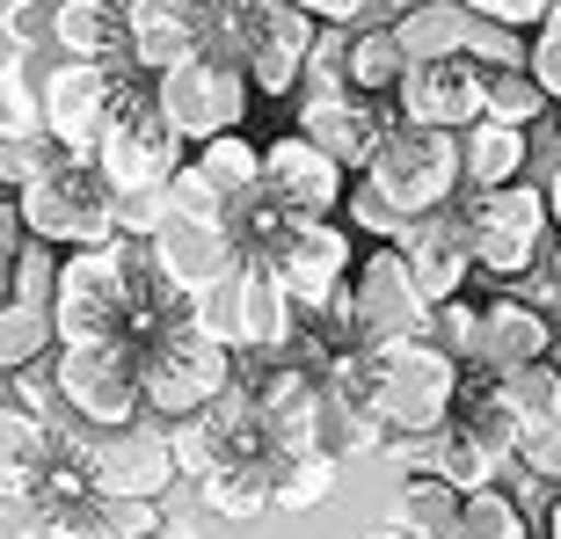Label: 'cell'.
<instances>
[{"label":"cell","mask_w":561,"mask_h":539,"mask_svg":"<svg viewBox=\"0 0 561 539\" xmlns=\"http://www.w3.org/2000/svg\"><path fill=\"white\" fill-rule=\"evenodd\" d=\"M431 343H445V351H453L467 372L481 365V307L467 299V291H459V299H445V307L431 313Z\"/></svg>","instance_id":"39"},{"label":"cell","mask_w":561,"mask_h":539,"mask_svg":"<svg viewBox=\"0 0 561 539\" xmlns=\"http://www.w3.org/2000/svg\"><path fill=\"white\" fill-rule=\"evenodd\" d=\"M263 183H271L299 219H343L357 175L335 161L329 146H313L307 131H285V139H263Z\"/></svg>","instance_id":"16"},{"label":"cell","mask_w":561,"mask_h":539,"mask_svg":"<svg viewBox=\"0 0 561 539\" xmlns=\"http://www.w3.org/2000/svg\"><path fill=\"white\" fill-rule=\"evenodd\" d=\"M44 37H51V51H66V59L131 66V22H125V8H103V0H51Z\"/></svg>","instance_id":"23"},{"label":"cell","mask_w":561,"mask_h":539,"mask_svg":"<svg viewBox=\"0 0 561 539\" xmlns=\"http://www.w3.org/2000/svg\"><path fill=\"white\" fill-rule=\"evenodd\" d=\"M554 365H561V335H554Z\"/></svg>","instance_id":"55"},{"label":"cell","mask_w":561,"mask_h":539,"mask_svg":"<svg viewBox=\"0 0 561 539\" xmlns=\"http://www.w3.org/2000/svg\"><path fill=\"white\" fill-rule=\"evenodd\" d=\"M409 270H416V285L431 307H445V299H459L467 291V277H474V233H467V205H445L431 211V219H416L409 227Z\"/></svg>","instance_id":"19"},{"label":"cell","mask_w":561,"mask_h":539,"mask_svg":"<svg viewBox=\"0 0 561 539\" xmlns=\"http://www.w3.org/2000/svg\"><path fill=\"white\" fill-rule=\"evenodd\" d=\"M168 205L175 211H190V219H227V197L197 175V161H183L175 175H168Z\"/></svg>","instance_id":"43"},{"label":"cell","mask_w":561,"mask_h":539,"mask_svg":"<svg viewBox=\"0 0 561 539\" xmlns=\"http://www.w3.org/2000/svg\"><path fill=\"white\" fill-rule=\"evenodd\" d=\"M30 8L37 0H8V30H30Z\"/></svg>","instance_id":"49"},{"label":"cell","mask_w":561,"mask_h":539,"mask_svg":"<svg viewBox=\"0 0 561 539\" xmlns=\"http://www.w3.org/2000/svg\"><path fill=\"white\" fill-rule=\"evenodd\" d=\"M190 161H197V175H205L227 205H241L249 190H263V139H249V131H219V139L190 146Z\"/></svg>","instance_id":"30"},{"label":"cell","mask_w":561,"mask_h":539,"mask_svg":"<svg viewBox=\"0 0 561 539\" xmlns=\"http://www.w3.org/2000/svg\"><path fill=\"white\" fill-rule=\"evenodd\" d=\"M431 474L453 481L459 496H474V489H496V481L511 474V452H496V445H489L467 415H453V423L431 437Z\"/></svg>","instance_id":"24"},{"label":"cell","mask_w":561,"mask_h":539,"mask_svg":"<svg viewBox=\"0 0 561 539\" xmlns=\"http://www.w3.org/2000/svg\"><path fill=\"white\" fill-rule=\"evenodd\" d=\"M518 474L561 489V415H554V423H533V431L518 437Z\"/></svg>","instance_id":"41"},{"label":"cell","mask_w":561,"mask_h":539,"mask_svg":"<svg viewBox=\"0 0 561 539\" xmlns=\"http://www.w3.org/2000/svg\"><path fill=\"white\" fill-rule=\"evenodd\" d=\"M394 117L401 125H423V131H467L489 117V66L474 59H416L409 81L394 95Z\"/></svg>","instance_id":"14"},{"label":"cell","mask_w":561,"mask_h":539,"mask_svg":"<svg viewBox=\"0 0 561 539\" xmlns=\"http://www.w3.org/2000/svg\"><path fill=\"white\" fill-rule=\"evenodd\" d=\"M51 357H59V321H51V307L0 299V365H8V379L37 372V365H51Z\"/></svg>","instance_id":"31"},{"label":"cell","mask_w":561,"mask_h":539,"mask_svg":"<svg viewBox=\"0 0 561 539\" xmlns=\"http://www.w3.org/2000/svg\"><path fill=\"white\" fill-rule=\"evenodd\" d=\"M146 241H95V249H66L59 263V343H125L131 329V263Z\"/></svg>","instance_id":"5"},{"label":"cell","mask_w":561,"mask_h":539,"mask_svg":"<svg viewBox=\"0 0 561 539\" xmlns=\"http://www.w3.org/2000/svg\"><path fill=\"white\" fill-rule=\"evenodd\" d=\"M365 183L401 205V219H431V211L467 197V161H459V131H423V125H394L379 161L365 168Z\"/></svg>","instance_id":"9"},{"label":"cell","mask_w":561,"mask_h":539,"mask_svg":"<svg viewBox=\"0 0 561 539\" xmlns=\"http://www.w3.org/2000/svg\"><path fill=\"white\" fill-rule=\"evenodd\" d=\"M168 219H175V205H168V183H161V190H125V197H117V227H125V241H153Z\"/></svg>","instance_id":"42"},{"label":"cell","mask_w":561,"mask_h":539,"mask_svg":"<svg viewBox=\"0 0 561 539\" xmlns=\"http://www.w3.org/2000/svg\"><path fill=\"white\" fill-rule=\"evenodd\" d=\"M299 8H307L313 22H343V30H351V22L365 15V8H373V0H299Z\"/></svg>","instance_id":"47"},{"label":"cell","mask_w":561,"mask_h":539,"mask_svg":"<svg viewBox=\"0 0 561 539\" xmlns=\"http://www.w3.org/2000/svg\"><path fill=\"white\" fill-rule=\"evenodd\" d=\"M525 153H533V131L503 125V117H481V125L459 131V161H467V190H503L525 183Z\"/></svg>","instance_id":"25"},{"label":"cell","mask_w":561,"mask_h":539,"mask_svg":"<svg viewBox=\"0 0 561 539\" xmlns=\"http://www.w3.org/2000/svg\"><path fill=\"white\" fill-rule=\"evenodd\" d=\"M489 387H496V401L518 415L525 431L561 415V365H554V357H540V365H511V372H489Z\"/></svg>","instance_id":"34"},{"label":"cell","mask_w":561,"mask_h":539,"mask_svg":"<svg viewBox=\"0 0 561 539\" xmlns=\"http://www.w3.org/2000/svg\"><path fill=\"white\" fill-rule=\"evenodd\" d=\"M394 518H409L416 532H431V539H459L467 496H459L453 481H437V474H401V489H394Z\"/></svg>","instance_id":"33"},{"label":"cell","mask_w":561,"mask_h":539,"mask_svg":"<svg viewBox=\"0 0 561 539\" xmlns=\"http://www.w3.org/2000/svg\"><path fill=\"white\" fill-rule=\"evenodd\" d=\"M554 125H561V103H554Z\"/></svg>","instance_id":"56"},{"label":"cell","mask_w":561,"mask_h":539,"mask_svg":"<svg viewBox=\"0 0 561 539\" xmlns=\"http://www.w3.org/2000/svg\"><path fill=\"white\" fill-rule=\"evenodd\" d=\"M409 44H401L394 22H365V30H351V88L357 95H379V103H394L401 81H409Z\"/></svg>","instance_id":"29"},{"label":"cell","mask_w":561,"mask_h":539,"mask_svg":"<svg viewBox=\"0 0 561 539\" xmlns=\"http://www.w3.org/2000/svg\"><path fill=\"white\" fill-rule=\"evenodd\" d=\"M357 329H365V351H401L431 335V299H423L416 270H409V249L401 241H379V249L357 255Z\"/></svg>","instance_id":"11"},{"label":"cell","mask_w":561,"mask_h":539,"mask_svg":"<svg viewBox=\"0 0 561 539\" xmlns=\"http://www.w3.org/2000/svg\"><path fill=\"white\" fill-rule=\"evenodd\" d=\"M489 117L533 131L540 117H554V95L540 88V73H533V66H503V73H489Z\"/></svg>","instance_id":"36"},{"label":"cell","mask_w":561,"mask_h":539,"mask_svg":"<svg viewBox=\"0 0 561 539\" xmlns=\"http://www.w3.org/2000/svg\"><path fill=\"white\" fill-rule=\"evenodd\" d=\"M125 73L131 66H103V59H51L37 73L44 88V131L59 146H73V153H95V139H103L110 110H117V95H125Z\"/></svg>","instance_id":"13"},{"label":"cell","mask_w":561,"mask_h":539,"mask_svg":"<svg viewBox=\"0 0 561 539\" xmlns=\"http://www.w3.org/2000/svg\"><path fill=\"white\" fill-rule=\"evenodd\" d=\"M59 263H66V249H51V241H37V233H30V249L0 270V277H8V291H0V299H22V307H59Z\"/></svg>","instance_id":"37"},{"label":"cell","mask_w":561,"mask_h":539,"mask_svg":"<svg viewBox=\"0 0 561 539\" xmlns=\"http://www.w3.org/2000/svg\"><path fill=\"white\" fill-rule=\"evenodd\" d=\"M554 335L561 321L554 313H540L533 299H489L481 307V365L474 372H511V365H540V357H554Z\"/></svg>","instance_id":"21"},{"label":"cell","mask_w":561,"mask_h":539,"mask_svg":"<svg viewBox=\"0 0 561 539\" xmlns=\"http://www.w3.org/2000/svg\"><path fill=\"white\" fill-rule=\"evenodd\" d=\"M459 539H533V518H525V503L496 481V489H474V496H467Z\"/></svg>","instance_id":"38"},{"label":"cell","mask_w":561,"mask_h":539,"mask_svg":"<svg viewBox=\"0 0 561 539\" xmlns=\"http://www.w3.org/2000/svg\"><path fill=\"white\" fill-rule=\"evenodd\" d=\"M197 503H205L211 518L227 525H255L277 511V481H271V459H233V467H211L197 481Z\"/></svg>","instance_id":"26"},{"label":"cell","mask_w":561,"mask_h":539,"mask_svg":"<svg viewBox=\"0 0 561 539\" xmlns=\"http://www.w3.org/2000/svg\"><path fill=\"white\" fill-rule=\"evenodd\" d=\"M365 539H431V532H416V525H409V518H394V511H387V518H379V525H373V532H365Z\"/></svg>","instance_id":"48"},{"label":"cell","mask_w":561,"mask_h":539,"mask_svg":"<svg viewBox=\"0 0 561 539\" xmlns=\"http://www.w3.org/2000/svg\"><path fill=\"white\" fill-rule=\"evenodd\" d=\"M8 197L22 205L30 233L51 241V249H95V241H117L125 233L117 227V197L125 190L103 175L95 153H73V146H51L44 168L22 190H8Z\"/></svg>","instance_id":"1"},{"label":"cell","mask_w":561,"mask_h":539,"mask_svg":"<svg viewBox=\"0 0 561 539\" xmlns=\"http://www.w3.org/2000/svg\"><path fill=\"white\" fill-rule=\"evenodd\" d=\"M343 211H351V227L373 233V241H409V227H416V219H401V205H387L365 175L351 183V205H343Z\"/></svg>","instance_id":"40"},{"label":"cell","mask_w":561,"mask_h":539,"mask_svg":"<svg viewBox=\"0 0 561 539\" xmlns=\"http://www.w3.org/2000/svg\"><path fill=\"white\" fill-rule=\"evenodd\" d=\"M0 539H73V525L66 518H51V511H8V525H0Z\"/></svg>","instance_id":"46"},{"label":"cell","mask_w":561,"mask_h":539,"mask_svg":"<svg viewBox=\"0 0 561 539\" xmlns=\"http://www.w3.org/2000/svg\"><path fill=\"white\" fill-rule=\"evenodd\" d=\"M467 401V365L445 343L416 335L401 351H373V409L387 423V437H431L445 431Z\"/></svg>","instance_id":"3"},{"label":"cell","mask_w":561,"mask_h":539,"mask_svg":"<svg viewBox=\"0 0 561 539\" xmlns=\"http://www.w3.org/2000/svg\"><path fill=\"white\" fill-rule=\"evenodd\" d=\"M540 532H547V539H561V496H547V518H540Z\"/></svg>","instance_id":"50"},{"label":"cell","mask_w":561,"mask_h":539,"mask_svg":"<svg viewBox=\"0 0 561 539\" xmlns=\"http://www.w3.org/2000/svg\"><path fill=\"white\" fill-rule=\"evenodd\" d=\"M307 335V307L291 299L277 263H249L233 277V351L241 357H285Z\"/></svg>","instance_id":"18"},{"label":"cell","mask_w":561,"mask_h":539,"mask_svg":"<svg viewBox=\"0 0 561 539\" xmlns=\"http://www.w3.org/2000/svg\"><path fill=\"white\" fill-rule=\"evenodd\" d=\"M161 81V110H168V125L183 131L190 146H205L219 139V131H241V117H249L255 103V81H249V66L227 59V51H190L183 66H168V73H153Z\"/></svg>","instance_id":"10"},{"label":"cell","mask_w":561,"mask_h":539,"mask_svg":"<svg viewBox=\"0 0 561 539\" xmlns=\"http://www.w3.org/2000/svg\"><path fill=\"white\" fill-rule=\"evenodd\" d=\"M321 30H329V22H313L299 0H255L249 15L211 22L205 44L249 66L255 95H299V88H307V59H313V44H321Z\"/></svg>","instance_id":"7"},{"label":"cell","mask_w":561,"mask_h":539,"mask_svg":"<svg viewBox=\"0 0 561 539\" xmlns=\"http://www.w3.org/2000/svg\"><path fill=\"white\" fill-rule=\"evenodd\" d=\"M299 103V125L313 146H329L335 161L351 168V175H365V168L379 161V146H387V131L401 125L394 103H379V95H357V88H335V95H291Z\"/></svg>","instance_id":"15"},{"label":"cell","mask_w":561,"mask_h":539,"mask_svg":"<svg viewBox=\"0 0 561 539\" xmlns=\"http://www.w3.org/2000/svg\"><path fill=\"white\" fill-rule=\"evenodd\" d=\"M351 270H357V249H351V233H343V219H307V227L291 233V249L277 255V277L291 285L299 307H321L335 285H351Z\"/></svg>","instance_id":"20"},{"label":"cell","mask_w":561,"mask_h":539,"mask_svg":"<svg viewBox=\"0 0 561 539\" xmlns=\"http://www.w3.org/2000/svg\"><path fill=\"white\" fill-rule=\"evenodd\" d=\"M547 277H554V299H561V241H554V255H547Z\"/></svg>","instance_id":"53"},{"label":"cell","mask_w":561,"mask_h":539,"mask_svg":"<svg viewBox=\"0 0 561 539\" xmlns=\"http://www.w3.org/2000/svg\"><path fill=\"white\" fill-rule=\"evenodd\" d=\"M95 161H103V175L117 190H161L168 175L190 161V139L168 125L161 81H153V73H139V66L125 73V95H117L103 139H95Z\"/></svg>","instance_id":"6"},{"label":"cell","mask_w":561,"mask_h":539,"mask_svg":"<svg viewBox=\"0 0 561 539\" xmlns=\"http://www.w3.org/2000/svg\"><path fill=\"white\" fill-rule=\"evenodd\" d=\"M474 8L467 0H416V8H401L394 30L409 44V59H467V44H474Z\"/></svg>","instance_id":"28"},{"label":"cell","mask_w":561,"mask_h":539,"mask_svg":"<svg viewBox=\"0 0 561 539\" xmlns=\"http://www.w3.org/2000/svg\"><path fill=\"white\" fill-rule=\"evenodd\" d=\"M51 394L88 431H125L146 415V365L131 343H59Z\"/></svg>","instance_id":"8"},{"label":"cell","mask_w":561,"mask_h":539,"mask_svg":"<svg viewBox=\"0 0 561 539\" xmlns=\"http://www.w3.org/2000/svg\"><path fill=\"white\" fill-rule=\"evenodd\" d=\"M139 365H146V415H161L168 431L175 423H197L241 379V351H233L227 335L205 329V313H190L168 335H153L139 351Z\"/></svg>","instance_id":"2"},{"label":"cell","mask_w":561,"mask_h":539,"mask_svg":"<svg viewBox=\"0 0 561 539\" xmlns=\"http://www.w3.org/2000/svg\"><path fill=\"white\" fill-rule=\"evenodd\" d=\"M533 73H540V88L561 103V0L547 8L540 30H533Z\"/></svg>","instance_id":"44"},{"label":"cell","mask_w":561,"mask_h":539,"mask_svg":"<svg viewBox=\"0 0 561 539\" xmlns=\"http://www.w3.org/2000/svg\"><path fill=\"white\" fill-rule=\"evenodd\" d=\"M547 205H554V227H561V161H554V175H547Z\"/></svg>","instance_id":"51"},{"label":"cell","mask_w":561,"mask_h":539,"mask_svg":"<svg viewBox=\"0 0 561 539\" xmlns=\"http://www.w3.org/2000/svg\"><path fill=\"white\" fill-rule=\"evenodd\" d=\"M146 249H153V263H161L190 299H211L219 285H233V277L249 270L241 263V241L227 233V219H190V211H175Z\"/></svg>","instance_id":"17"},{"label":"cell","mask_w":561,"mask_h":539,"mask_svg":"<svg viewBox=\"0 0 561 539\" xmlns=\"http://www.w3.org/2000/svg\"><path fill=\"white\" fill-rule=\"evenodd\" d=\"M153 539H197V532H190V525H175V518H168V525H161V532H153Z\"/></svg>","instance_id":"52"},{"label":"cell","mask_w":561,"mask_h":539,"mask_svg":"<svg viewBox=\"0 0 561 539\" xmlns=\"http://www.w3.org/2000/svg\"><path fill=\"white\" fill-rule=\"evenodd\" d=\"M81 459H88V474H95L103 496L161 503L168 489L183 481V452H175V431H168L161 415H139V423H125V431L81 437Z\"/></svg>","instance_id":"12"},{"label":"cell","mask_w":561,"mask_h":539,"mask_svg":"<svg viewBox=\"0 0 561 539\" xmlns=\"http://www.w3.org/2000/svg\"><path fill=\"white\" fill-rule=\"evenodd\" d=\"M299 227H307V219H299L271 183L249 190L241 205H227V233L241 241V263H277V255L291 249V233H299Z\"/></svg>","instance_id":"27"},{"label":"cell","mask_w":561,"mask_h":539,"mask_svg":"<svg viewBox=\"0 0 561 539\" xmlns=\"http://www.w3.org/2000/svg\"><path fill=\"white\" fill-rule=\"evenodd\" d=\"M335 474H343V459L307 445V452H277L271 459V481H277V511H321L335 496Z\"/></svg>","instance_id":"32"},{"label":"cell","mask_w":561,"mask_h":539,"mask_svg":"<svg viewBox=\"0 0 561 539\" xmlns=\"http://www.w3.org/2000/svg\"><path fill=\"white\" fill-rule=\"evenodd\" d=\"M103 8H131V0H103Z\"/></svg>","instance_id":"54"},{"label":"cell","mask_w":561,"mask_h":539,"mask_svg":"<svg viewBox=\"0 0 561 539\" xmlns=\"http://www.w3.org/2000/svg\"><path fill=\"white\" fill-rule=\"evenodd\" d=\"M125 22H131V66L139 73H168L190 51H205V37H211V22L190 0H131Z\"/></svg>","instance_id":"22"},{"label":"cell","mask_w":561,"mask_h":539,"mask_svg":"<svg viewBox=\"0 0 561 539\" xmlns=\"http://www.w3.org/2000/svg\"><path fill=\"white\" fill-rule=\"evenodd\" d=\"M161 525H168L161 503H146V496H95V511L73 525V539H153Z\"/></svg>","instance_id":"35"},{"label":"cell","mask_w":561,"mask_h":539,"mask_svg":"<svg viewBox=\"0 0 561 539\" xmlns=\"http://www.w3.org/2000/svg\"><path fill=\"white\" fill-rule=\"evenodd\" d=\"M467 233H474V263L503 285H518L533 270H547L561 227L547 205V183H503V190H467Z\"/></svg>","instance_id":"4"},{"label":"cell","mask_w":561,"mask_h":539,"mask_svg":"<svg viewBox=\"0 0 561 539\" xmlns=\"http://www.w3.org/2000/svg\"><path fill=\"white\" fill-rule=\"evenodd\" d=\"M467 8H474V15H489V22H511V30H540L554 0H467Z\"/></svg>","instance_id":"45"}]
</instances>
